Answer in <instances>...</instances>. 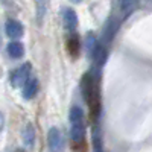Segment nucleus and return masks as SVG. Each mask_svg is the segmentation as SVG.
Instances as JSON below:
<instances>
[{"instance_id": "f257e3e1", "label": "nucleus", "mask_w": 152, "mask_h": 152, "mask_svg": "<svg viewBox=\"0 0 152 152\" xmlns=\"http://www.w3.org/2000/svg\"><path fill=\"white\" fill-rule=\"evenodd\" d=\"M99 70L100 69L93 66L81 78V93L87 105L90 107L91 117L94 120L97 119L99 113H100V85H99L100 72Z\"/></svg>"}, {"instance_id": "f03ea898", "label": "nucleus", "mask_w": 152, "mask_h": 152, "mask_svg": "<svg viewBox=\"0 0 152 152\" xmlns=\"http://www.w3.org/2000/svg\"><path fill=\"white\" fill-rule=\"evenodd\" d=\"M70 137L75 145H81L85 140V132H87V126H85V114L81 107H72L70 114Z\"/></svg>"}, {"instance_id": "7ed1b4c3", "label": "nucleus", "mask_w": 152, "mask_h": 152, "mask_svg": "<svg viewBox=\"0 0 152 152\" xmlns=\"http://www.w3.org/2000/svg\"><path fill=\"white\" fill-rule=\"evenodd\" d=\"M47 146L50 152H64L66 142H64V137H62V132L56 126H52L47 131Z\"/></svg>"}, {"instance_id": "20e7f679", "label": "nucleus", "mask_w": 152, "mask_h": 152, "mask_svg": "<svg viewBox=\"0 0 152 152\" xmlns=\"http://www.w3.org/2000/svg\"><path fill=\"white\" fill-rule=\"evenodd\" d=\"M31 70H32L31 62H24L23 66L15 69L14 72H12V75H11V85L14 88L23 87L24 84L28 82V79L31 78Z\"/></svg>"}, {"instance_id": "39448f33", "label": "nucleus", "mask_w": 152, "mask_h": 152, "mask_svg": "<svg viewBox=\"0 0 152 152\" xmlns=\"http://www.w3.org/2000/svg\"><path fill=\"white\" fill-rule=\"evenodd\" d=\"M119 26H120L119 18H116V17L108 18V21L105 23V26H104V32H102V44L104 46H107V44H110L113 41L114 35H116L117 31H119Z\"/></svg>"}, {"instance_id": "423d86ee", "label": "nucleus", "mask_w": 152, "mask_h": 152, "mask_svg": "<svg viewBox=\"0 0 152 152\" xmlns=\"http://www.w3.org/2000/svg\"><path fill=\"white\" fill-rule=\"evenodd\" d=\"M61 18H62V26L64 29L70 34L75 32V29L78 28V15L72 8H62L61 9Z\"/></svg>"}, {"instance_id": "0eeeda50", "label": "nucleus", "mask_w": 152, "mask_h": 152, "mask_svg": "<svg viewBox=\"0 0 152 152\" xmlns=\"http://www.w3.org/2000/svg\"><path fill=\"white\" fill-rule=\"evenodd\" d=\"M5 31H6L8 37L12 38V40H18L24 34V28L18 20H8L5 24Z\"/></svg>"}, {"instance_id": "6e6552de", "label": "nucleus", "mask_w": 152, "mask_h": 152, "mask_svg": "<svg viewBox=\"0 0 152 152\" xmlns=\"http://www.w3.org/2000/svg\"><path fill=\"white\" fill-rule=\"evenodd\" d=\"M67 52L69 55L75 59L79 56V52H81V40L76 32H70L69 37H67Z\"/></svg>"}, {"instance_id": "1a4fd4ad", "label": "nucleus", "mask_w": 152, "mask_h": 152, "mask_svg": "<svg viewBox=\"0 0 152 152\" xmlns=\"http://www.w3.org/2000/svg\"><path fill=\"white\" fill-rule=\"evenodd\" d=\"M21 88H23V91H21V93H23V99L31 100V99H34V97L37 96L38 88H40V82H38L37 78H29L28 82L24 84Z\"/></svg>"}, {"instance_id": "9d476101", "label": "nucleus", "mask_w": 152, "mask_h": 152, "mask_svg": "<svg viewBox=\"0 0 152 152\" xmlns=\"http://www.w3.org/2000/svg\"><path fill=\"white\" fill-rule=\"evenodd\" d=\"M21 140L26 148H34L35 145V128L31 122H28L24 125V128L21 131Z\"/></svg>"}, {"instance_id": "9b49d317", "label": "nucleus", "mask_w": 152, "mask_h": 152, "mask_svg": "<svg viewBox=\"0 0 152 152\" xmlns=\"http://www.w3.org/2000/svg\"><path fill=\"white\" fill-rule=\"evenodd\" d=\"M6 52H8V55H9L11 58H14V59L23 58V55H24V46H23V43H20L18 40L11 41V43L8 44V47H6Z\"/></svg>"}, {"instance_id": "f8f14e48", "label": "nucleus", "mask_w": 152, "mask_h": 152, "mask_svg": "<svg viewBox=\"0 0 152 152\" xmlns=\"http://www.w3.org/2000/svg\"><path fill=\"white\" fill-rule=\"evenodd\" d=\"M138 3H140V0H120V11H122L123 18L129 17L137 9Z\"/></svg>"}, {"instance_id": "ddd939ff", "label": "nucleus", "mask_w": 152, "mask_h": 152, "mask_svg": "<svg viewBox=\"0 0 152 152\" xmlns=\"http://www.w3.org/2000/svg\"><path fill=\"white\" fill-rule=\"evenodd\" d=\"M47 12V0H35V18L38 24H43Z\"/></svg>"}, {"instance_id": "4468645a", "label": "nucleus", "mask_w": 152, "mask_h": 152, "mask_svg": "<svg viewBox=\"0 0 152 152\" xmlns=\"http://www.w3.org/2000/svg\"><path fill=\"white\" fill-rule=\"evenodd\" d=\"M97 46H99V40H97V37L94 35V32H88L87 38H85V47H87V53H88L90 58L94 53V50H96Z\"/></svg>"}, {"instance_id": "2eb2a0df", "label": "nucleus", "mask_w": 152, "mask_h": 152, "mask_svg": "<svg viewBox=\"0 0 152 152\" xmlns=\"http://www.w3.org/2000/svg\"><path fill=\"white\" fill-rule=\"evenodd\" d=\"M93 148H94V152H104V149H102V140H100L99 131L96 128L93 129Z\"/></svg>"}, {"instance_id": "dca6fc26", "label": "nucleus", "mask_w": 152, "mask_h": 152, "mask_svg": "<svg viewBox=\"0 0 152 152\" xmlns=\"http://www.w3.org/2000/svg\"><path fill=\"white\" fill-rule=\"evenodd\" d=\"M3 128H5V117H3V114L0 113V132L3 131Z\"/></svg>"}, {"instance_id": "f3484780", "label": "nucleus", "mask_w": 152, "mask_h": 152, "mask_svg": "<svg viewBox=\"0 0 152 152\" xmlns=\"http://www.w3.org/2000/svg\"><path fill=\"white\" fill-rule=\"evenodd\" d=\"M3 5H6V6H12V0H0Z\"/></svg>"}, {"instance_id": "a211bd4d", "label": "nucleus", "mask_w": 152, "mask_h": 152, "mask_svg": "<svg viewBox=\"0 0 152 152\" xmlns=\"http://www.w3.org/2000/svg\"><path fill=\"white\" fill-rule=\"evenodd\" d=\"M0 50H2V31H0Z\"/></svg>"}, {"instance_id": "6ab92c4d", "label": "nucleus", "mask_w": 152, "mask_h": 152, "mask_svg": "<svg viewBox=\"0 0 152 152\" xmlns=\"http://www.w3.org/2000/svg\"><path fill=\"white\" fill-rule=\"evenodd\" d=\"M70 2H73V3H81L82 0H70Z\"/></svg>"}, {"instance_id": "aec40b11", "label": "nucleus", "mask_w": 152, "mask_h": 152, "mask_svg": "<svg viewBox=\"0 0 152 152\" xmlns=\"http://www.w3.org/2000/svg\"><path fill=\"white\" fill-rule=\"evenodd\" d=\"M15 152H24V151H23V149H17Z\"/></svg>"}]
</instances>
